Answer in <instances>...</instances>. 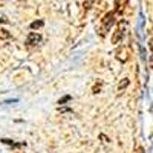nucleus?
I'll return each instance as SVG.
<instances>
[{"instance_id": "obj_1", "label": "nucleus", "mask_w": 153, "mask_h": 153, "mask_svg": "<svg viewBox=\"0 0 153 153\" xmlns=\"http://www.w3.org/2000/svg\"><path fill=\"white\" fill-rule=\"evenodd\" d=\"M115 23V12H107L104 19L101 20V35H106V32L112 28V25Z\"/></svg>"}, {"instance_id": "obj_2", "label": "nucleus", "mask_w": 153, "mask_h": 153, "mask_svg": "<svg viewBox=\"0 0 153 153\" xmlns=\"http://www.w3.org/2000/svg\"><path fill=\"white\" fill-rule=\"evenodd\" d=\"M42 42V35L37 32H29L28 38H26V46H37Z\"/></svg>"}, {"instance_id": "obj_3", "label": "nucleus", "mask_w": 153, "mask_h": 153, "mask_svg": "<svg viewBox=\"0 0 153 153\" xmlns=\"http://www.w3.org/2000/svg\"><path fill=\"white\" fill-rule=\"evenodd\" d=\"M123 37H124V26H123V25H120V26H118V29L115 31V34L112 35V43L118 45V43L123 40Z\"/></svg>"}, {"instance_id": "obj_4", "label": "nucleus", "mask_w": 153, "mask_h": 153, "mask_svg": "<svg viewBox=\"0 0 153 153\" xmlns=\"http://www.w3.org/2000/svg\"><path fill=\"white\" fill-rule=\"evenodd\" d=\"M5 146H9V147H12V149H20V147H26V143H16V141H12V139H8V138H2L0 139Z\"/></svg>"}, {"instance_id": "obj_5", "label": "nucleus", "mask_w": 153, "mask_h": 153, "mask_svg": "<svg viewBox=\"0 0 153 153\" xmlns=\"http://www.w3.org/2000/svg\"><path fill=\"white\" fill-rule=\"evenodd\" d=\"M43 25H45L43 20H35V22H32V23L29 25V28H31V29H38V28H42Z\"/></svg>"}, {"instance_id": "obj_6", "label": "nucleus", "mask_w": 153, "mask_h": 153, "mask_svg": "<svg viewBox=\"0 0 153 153\" xmlns=\"http://www.w3.org/2000/svg\"><path fill=\"white\" fill-rule=\"evenodd\" d=\"M11 38V32L6 29H0V40H8Z\"/></svg>"}, {"instance_id": "obj_7", "label": "nucleus", "mask_w": 153, "mask_h": 153, "mask_svg": "<svg viewBox=\"0 0 153 153\" xmlns=\"http://www.w3.org/2000/svg\"><path fill=\"white\" fill-rule=\"evenodd\" d=\"M71 100H72V97H71V95H66V97H63V98H60V100H58V104H61V106H63V104H66L68 101H71Z\"/></svg>"}, {"instance_id": "obj_8", "label": "nucleus", "mask_w": 153, "mask_h": 153, "mask_svg": "<svg viewBox=\"0 0 153 153\" xmlns=\"http://www.w3.org/2000/svg\"><path fill=\"white\" fill-rule=\"evenodd\" d=\"M127 86H129V80H127V78H124V81H121V83H120L118 89H120V91H123V89H126Z\"/></svg>"}, {"instance_id": "obj_9", "label": "nucleus", "mask_w": 153, "mask_h": 153, "mask_svg": "<svg viewBox=\"0 0 153 153\" xmlns=\"http://www.w3.org/2000/svg\"><path fill=\"white\" fill-rule=\"evenodd\" d=\"M92 2H94V0H84V11H86V12H87L89 9H91Z\"/></svg>"}, {"instance_id": "obj_10", "label": "nucleus", "mask_w": 153, "mask_h": 153, "mask_svg": "<svg viewBox=\"0 0 153 153\" xmlns=\"http://www.w3.org/2000/svg\"><path fill=\"white\" fill-rule=\"evenodd\" d=\"M100 138H101V139H103V141H104V143H110V139H109V138H107L106 135H103V133H101V135H100Z\"/></svg>"}, {"instance_id": "obj_11", "label": "nucleus", "mask_w": 153, "mask_h": 153, "mask_svg": "<svg viewBox=\"0 0 153 153\" xmlns=\"http://www.w3.org/2000/svg\"><path fill=\"white\" fill-rule=\"evenodd\" d=\"M100 89H101V83H100V84H97V86L94 87V94H98V92H100Z\"/></svg>"}, {"instance_id": "obj_12", "label": "nucleus", "mask_w": 153, "mask_h": 153, "mask_svg": "<svg viewBox=\"0 0 153 153\" xmlns=\"http://www.w3.org/2000/svg\"><path fill=\"white\" fill-rule=\"evenodd\" d=\"M0 23H9V20L6 17H3V16H0Z\"/></svg>"}, {"instance_id": "obj_13", "label": "nucleus", "mask_w": 153, "mask_h": 153, "mask_svg": "<svg viewBox=\"0 0 153 153\" xmlns=\"http://www.w3.org/2000/svg\"><path fill=\"white\" fill-rule=\"evenodd\" d=\"M58 110H60V112H72V110H71V109H68V107H60Z\"/></svg>"}, {"instance_id": "obj_14", "label": "nucleus", "mask_w": 153, "mask_h": 153, "mask_svg": "<svg viewBox=\"0 0 153 153\" xmlns=\"http://www.w3.org/2000/svg\"><path fill=\"white\" fill-rule=\"evenodd\" d=\"M138 153H144V149H143V147H139V149H138Z\"/></svg>"}, {"instance_id": "obj_15", "label": "nucleus", "mask_w": 153, "mask_h": 153, "mask_svg": "<svg viewBox=\"0 0 153 153\" xmlns=\"http://www.w3.org/2000/svg\"><path fill=\"white\" fill-rule=\"evenodd\" d=\"M20 2H26V0H20Z\"/></svg>"}]
</instances>
